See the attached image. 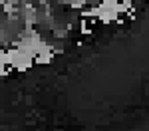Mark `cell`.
Returning a JSON list of instances; mask_svg holds the SVG:
<instances>
[{
    "instance_id": "obj_1",
    "label": "cell",
    "mask_w": 149,
    "mask_h": 131,
    "mask_svg": "<svg viewBox=\"0 0 149 131\" xmlns=\"http://www.w3.org/2000/svg\"><path fill=\"white\" fill-rule=\"evenodd\" d=\"M56 2H58V4H68L70 0H56Z\"/></svg>"
}]
</instances>
